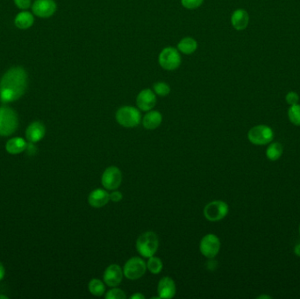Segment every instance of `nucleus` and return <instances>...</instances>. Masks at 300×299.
I'll use <instances>...</instances> for the list:
<instances>
[{
	"instance_id": "0eeeda50",
	"label": "nucleus",
	"mask_w": 300,
	"mask_h": 299,
	"mask_svg": "<svg viewBox=\"0 0 300 299\" xmlns=\"http://www.w3.org/2000/svg\"><path fill=\"white\" fill-rule=\"evenodd\" d=\"M228 204L222 200H215L208 204L204 208V216L208 220L216 222L223 220L228 214Z\"/></svg>"
},
{
	"instance_id": "6ab92c4d",
	"label": "nucleus",
	"mask_w": 300,
	"mask_h": 299,
	"mask_svg": "<svg viewBox=\"0 0 300 299\" xmlns=\"http://www.w3.org/2000/svg\"><path fill=\"white\" fill-rule=\"evenodd\" d=\"M28 145L25 139L20 137H14L8 140V142L6 144V150L8 154L16 156L23 153L25 150H26Z\"/></svg>"
},
{
	"instance_id": "5701e85b",
	"label": "nucleus",
	"mask_w": 300,
	"mask_h": 299,
	"mask_svg": "<svg viewBox=\"0 0 300 299\" xmlns=\"http://www.w3.org/2000/svg\"><path fill=\"white\" fill-rule=\"evenodd\" d=\"M88 288L90 294L96 296H101L104 294L106 292V286L104 282L98 279V278H93L90 281Z\"/></svg>"
},
{
	"instance_id": "7c9ffc66",
	"label": "nucleus",
	"mask_w": 300,
	"mask_h": 299,
	"mask_svg": "<svg viewBox=\"0 0 300 299\" xmlns=\"http://www.w3.org/2000/svg\"><path fill=\"white\" fill-rule=\"evenodd\" d=\"M123 198V195L120 192L114 190L112 192L110 193V201H112L114 203H118Z\"/></svg>"
},
{
	"instance_id": "423d86ee",
	"label": "nucleus",
	"mask_w": 300,
	"mask_h": 299,
	"mask_svg": "<svg viewBox=\"0 0 300 299\" xmlns=\"http://www.w3.org/2000/svg\"><path fill=\"white\" fill-rule=\"evenodd\" d=\"M248 139L256 146H264L272 142L274 132L268 126H256L248 132Z\"/></svg>"
},
{
	"instance_id": "c756f323",
	"label": "nucleus",
	"mask_w": 300,
	"mask_h": 299,
	"mask_svg": "<svg viewBox=\"0 0 300 299\" xmlns=\"http://www.w3.org/2000/svg\"><path fill=\"white\" fill-rule=\"evenodd\" d=\"M286 102L289 104L290 106H294L298 103L300 101V96L294 92H290L286 96Z\"/></svg>"
},
{
	"instance_id": "b1692460",
	"label": "nucleus",
	"mask_w": 300,
	"mask_h": 299,
	"mask_svg": "<svg viewBox=\"0 0 300 299\" xmlns=\"http://www.w3.org/2000/svg\"><path fill=\"white\" fill-rule=\"evenodd\" d=\"M164 268V264L160 258L158 257L153 256L150 257L148 260L146 262V268L152 273V274H158L161 273Z\"/></svg>"
},
{
	"instance_id": "f704fd0d",
	"label": "nucleus",
	"mask_w": 300,
	"mask_h": 299,
	"mask_svg": "<svg viewBox=\"0 0 300 299\" xmlns=\"http://www.w3.org/2000/svg\"><path fill=\"white\" fill-rule=\"evenodd\" d=\"M258 299H262V298H272V296H266V295H262V296H258Z\"/></svg>"
},
{
	"instance_id": "cd10ccee",
	"label": "nucleus",
	"mask_w": 300,
	"mask_h": 299,
	"mask_svg": "<svg viewBox=\"0 0 300 299\" xmlns=\"http://www.w3.org/2000/svg\"><path fill=\"white\" fill-rule=\"evenodd\" d=\"M204 3V0H181V4L188 10H195L200 8Z\"/></svg>"
},
{
	"instance_id": "c9c22d12",
	"label": "nucleus",
	"mask_w": 300,
	"mask_h": 299,
	"mask_svg": "<svg viewBox=\"0 0 300 299\" xmlns=\"http://www.w3.org/2000/svg\"><path fill=\"white\" fill-rule=\"evenodd\" d=\"M0 299H9V296L6 295H2L0 294Z\"/></svg>"
},
{
	"instance_id": "aec40b11",
	"label": "nucleus",
	"mask_w": 300,
	"mask_h": 299,
	"mask_svg": "<svg viewBox=\"0 0 300 299\" xmlns=\"http://www.w3.org/2000/svg\"><path fill=\"white\" fill-rule=\"evenodd\" d=\"M34 23V15L32 12L24 10L18 12L14 18V25L17 28L26 30L32 26Z\"/></svg>"
},
{
	"instance_id": "9d476101",
	"label": "nucleus",
	"mask_w": 300,
	"mask_h": 299,
	"mask_svg": "<svg viewBox=\"0 0 300 299\" xmlns=\"http://www.w3.org/2000/svg\"><path fill=\"white\" fill-rule=\"evenodd\" d=\"M122 182V173L118 168L110 166L106 168L101 178V184L108 190L118 189Z\"/></svg>"
},
{
	"instance_id": "6e6552de",
	"label": "nucleus",
	"mask_w": 300,
	"mask_h": 299,
	"mask_svg": "<svg viewBox=\"0 0 300 299\" xmlns=\"http://www.w3.org/2000/svg\"><path fill=\"white\" fill-rule=\"evenodd\" d=\"M146 264L140 257H132L123 268V273L129 280H138L146 273Z\"/></svg>"
},
{
	"instance_id": "412c9836",
	"label": "nucleus",
	"mask_w": 300,
	"mask_h": 299,
	"mask_svg": "<svg viewBox=\"0 0 300 299\" xmlns=\"http://www.w3.org/2000/svg\"><path fill=\"white\" fill-rule=\"evenodd\" d=\"M196 48H198V42L196 40L193 39L192 37H184L178 44V50L179 52L184 54H192L195 53Z\"/></svg>"
},
{
	"instance_id": "c85d7f7f",
	"label": "nucleus",
	"mask_w": 300,
	"mask_h": 299,
	"mask_svg": "<svg viewBox=\"0 0 300 299\" xmlns=\"http://www.w3.org/2000/svg\"><path fill=\"white\" fill-rule=\"evenodd\" d=\"M15 6L22 11L28 10L32 6V0H14Z\"/></svg>"
},
{
	"instance_id": "ddd939ff",
	"label": "nucleus",
	"mask_w": 300,
	"mask_h": 299,
	"mask_svg": "<svg viewBox=\"0 0 300 299\" xmlns=\"http://www.w3.org/2000/svg\"><path fill=\"white\" fill-rule=\"evenodd\" d=\"M124 276L122 268L118 264H112L108 266L104 272V282L109 287H117L120 284Z\"/></svg>"
},
{
	"instance_id": "f3484780",
	"label": "nucleus",
	"mask_w": 300,
	"mask_h": 299,
	"mask_svg": "<svg viewBox=\"0 0 300 299\" xmlns=\"http://www.w3.org/2000/svg\"><path fill=\"white\" fill-rule=\"evenodd\" d=\"M162 115L158 110H148L142 118V125L148 130H154L160 126Z\"/></svg>"
},
{
	"instance_id": "f257e3e1",
	"label": "nucleus",
	"mask_w": 300,
	"mask_h": 299,
	"mask_svg": "<svg viewBox=\"0 0 300 299\" xmlns=\"http://www.w3.org/2000/svg\"><path fill=\"white\" fill-rule=\"evenodd\" d=\"M28 75L25 68L15 66L4 72L0 80V101L12 103L20 100L28 89Z\"/></svg>"
},
{
	"instance_id": "a878e982",
	"label": "nucleus",
	"mask_w": 300,
	"mask_h": 299,
	"mask_svg": "<svg viewBox=\"0 0 300 299\" xmlns=\"http://www.w3.org/2000/svg\"><path fill=\"white\" fill-rule=\"evenodd\" d=\"M153 90H154V92L159 96H168L172 90L170 86L165 82H156L153 86Z\"/></svg>"
},
{
	"instance_id": "39448f33",
	"label": "nucleus",
	"mask_w": 300,
	"mask_h": 299,
	"mask_svg": "<svg viewBox=\"0 0 300 299\" xmlns=\"http://www.w3.org/2000/svg\"><path fill=\"white\" fill-rule=\"evenodd\" d=\"M158 62L164 70L172 72L179 68L182 62V59L178 48L167 46L162 50L158 57Z\"/></svg>"
},
{
	"instance_id": "2eb2a0df",
	"label": "nucleus",
	"mask_w": 300,
	"mask_h": 299,
	"mask_svg": "<svg viewBox=\"0 0 300 299\" xmlns=\"http://www.w3.org/2000/svg\"><path fill=\"white\" fill-rule=\"evenodd\" d=\"M158 292L160 298L168 299L174 298L176 292L175 282L170 276L162 278L158 284Z\"/></svg>"
},
{
	"instance_id": "1a4fd4ad",
	"label": "nucleus",
	"mask_w": 300,
	"mask_h": 299,
	"mask_svg": "<svg viewBox=\"0 0 300 299\" xmlns=\"http://www.w3.org/2000/svg\"><path fill=\"white\" fill-rule=\"evenodd\" d=\"M201 254L208 259H214L220 250V240L212 234L204 235L200 244Z\"/></svg>"
},
{
	"instance_id": "bb28decb",
	"label": "nucleus",
	"mask_w": 300,
	"mask_h": 299,
	"mask_svg": "<svg viewBox=\"0 0 300 299\" xmlns=\"http://www.w3.org/2000/svg\"><path fill=\"white\" fill-rule=\"evenodd\" d=\"M106 299H126V295L125 292H123L120 288L112 287V290L106 292Z\"/></svg>"
},
{
	"instance_id": "dca6fc26",
	"label": "nucleus",
	"mask_w": 300,
	"mask_h": 299,
	"mask_svg": "<svg viewBox=\"0 0 300 299\" xmlns=\"http://www.w3.org/2000/svg\"><path fill=\"white\" fill-rule=\"evenodd\" d=\"M110 201V193L106 190L96 189L90 193L88 203L93 208H101L108 204Z\"/></svg>"
},
{
	"instance_id": "e433bc0d",
	"label": "nucleus",
	"mask_w": 300,
	"mask_h": 299,
	"mask_svg": "<svg viewBox=\"0 0 300 299\" xmlns=\"http://www.w3.org/2000/svg\"></svg>"
},
{
	"instance_id": "f8f14e48",
	"label": "nucleus",
	"mask_w": 300,
	"mask_h": 299,
	"mask_svg": "<svg viewBox=\"0 0 300 299\" xmlns=\"http://www.w3.org/2000/svg\"><path fill=\"white\" fill-rule=\"evenodd\" d=\"M156 94L154 90L150 89H144L140 92L136 98V104L140 110L143 112L151 110L156 104Z\"/></svg>"
},
{
	"instance_id": "393cba45",
	"label": "nucleus",
	"mask_w": 300,
	"mask_h": 299,
	"mask_svg": "<svg viewBox=\"0 0 300 299\" xmlns=\"http://www.w3.org/2000/svg\"><path fill=\"white\" fill-rule=\"evenodd\" d=\"M288 117L290 122H292L293 125L300 126V104H296L294 106H290L288 110Z\"/></svg>"
},
{
	"instance_id": "a211bd4d",
	"label": "nucleus",
	"mask_w": 300,
	"mask_h": 299,
	"mask_svg": "<svg viewBox=\"0 0 300 299\" xmlns=\"http://www.w3.org/2000/svg\"><path fill=\"white\" fill-rule=\"evenodd\" d=\"M250 22V16L243 9H238L232 12L231 16V23H232V28L238 30V31H242L246 28Z\"/></svg>"
},
{
	"instance_id": "f03ea898",
	"label": "nucleus",
	"mask_w": 300,
	"mask_h": 299,
	"mask_svg": "<svg viewBox=\"0 0 300 299\" xmlns=\"http://www.w3.org/2000/svg\"><path fill=\"white\" fill-rule=\"evenodd\" d=\"M18 128V114L15 110L6 106H0V136H12Z\"/></svg>"
},
{
	"instance_id": "4468645a",
	"label": "nucleus",
	"mask_w": 300,
	"mask_h": 299,
	"mask_svg": "<svg viewBox=\"0 0 300 299\" xmlns=\"http://www.w3.org/2000/svg\"><path fill=\"white\" fill-rule=\"evenodd\" d=\"M46 134V128L42 122H34L26 129V139L30 143L40 142Z\"/></svg>"
},
{
	"instance_id": "20e7f679",
	"label": "nucleus",
	"mask_w": 300,
	"mask_h": 299,
	"mask_svg": "<svg viewBox=\"0 0 300 299\" xmlns=\"http://www.w3.org/2000/svg\"><path fill=\"white\" fill-rule=\"evenodd\" d=\"M115 118L120 125L126 128L138 126L142 122L140 112L136 107L130 106L120 107L117 110Z\"/></svg>"
},
{
	"instance_id": "7ed1b4c3",
	"label": "nucleus",
	"mask_w": 300,
	"mask_h": 299,
	"mask_svg": "<svg viewBox=\"0 0 300 299\" xmlns=\"http://www.w3.org/2000/svg\"><path fill=\"white\" fill-rule=\"evenodd\" d=\"M159 240L154 232H145L136 240V250L142 257L150 258L158 252Z\"/></svg>"
},
{
	"instance_id": "72a5a7b5",
	"label": "nucleus",
	"mask_w": 300,
	"mask_h": 299,
	"mask_svg": "<svg viewBox=\"0 0 300 299\" xmlns=\"http://www.w3.org/2000/svg\"><path fill=\"white\" fill-rule=\"evenodd\" d=\"M294 253L296 256L300 257V243L296 244V246H294Z\"/></svg>"
},
{
	"instance_id": "9b49d317",
	"label": "nucleus",
	"mask_w": 300,
	"mask_h": 299,
	"mask_svg": "<svg viewBox=\"0 0 300 299\" xmlns=\"http://www.w3.org/2000/svg\"><path fill=\"white\" fill-rule=\"evenodd\" d=\"M32 12L36 17L48 18L52 17L58 10L54 0H34L32 3Z\"/></svg>"
},
{
	"instance_id": "473e14b6",
	"label": "nucleus",
	"mask_w": 300,
	"mask_h": 299,
	"mask_svg": "<svg viewBox=\"0 0 300 299\" xmlns=\"http://www.w3.org/2000/svg\"><path fill=\"white\" fill-rule=\"evenodd\" d=\"M130 298L131 299H144L145 298V296L142 295V293H136V294H134V295L131 296H130Z\"/></svg>"
},
{
	"instance_id": "2f4dec72",
	"label": "nucleus",
	"mask_w": 300,
	"mask_h": 299,
	"mask_svg": "<svg viewBox=\"0 0 300 299\" xmlns=\"http://www.w3.org/2000/svg\"><path fill=\"white\" fill-rule=\"evenodd\" d=\"M6 271L4 266L3 265V264L0 262V282L4 279V276H6Z\"/></svg>"
},
{
	"instance_id": "4be33fe9",
	"label": "nucleus",
	"mask_w": 300,
	"mask_h": 299,
	"mask_svg": "<svg viewBox=\"0 0 300 299\" xmlns=\"http://www.w3.org/2000/svg\"><path fill=\"white\" fill-rule=\"evenodd\" d=\"M282 146L279 142H270L266 150V156L272 162L280 159L282 154Z\"/></svg>"
}]
</instances>
